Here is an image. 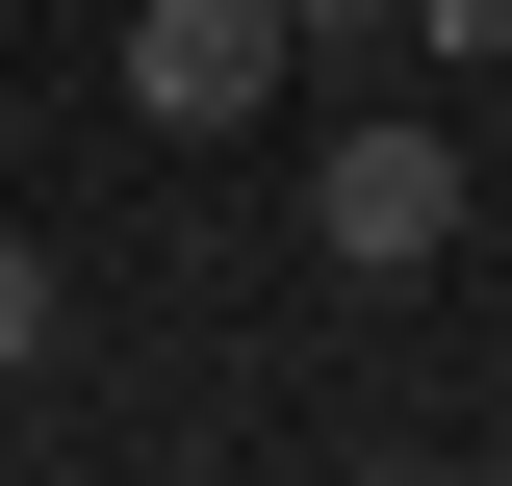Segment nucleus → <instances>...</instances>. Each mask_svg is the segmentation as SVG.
<instances>
[{
	"instance_id": "7ed1b4c3",
	"label": "nucleus",
	"mask_w": 512,
	"mask_h": 486,
	"mask_svg": "<svg viewBox=\"0 0 512 486\" xmlns=\"http://www.w3.org/2000/svg\"><path fill=\"white\" fill-rule=\"evenodd\" d=\"M52 359V231H0V384Z\"/></svg>"
},
{
	"instance_id": "20e7f679",
	"label": "nucleus",
	"mask_w": 512,
	"mask_h": 486,
	"mask_svg": "<svg viewBox=\"0 0 512 486\" xmlns=\"http://www.w3.org/2000/svg\"><path fill=\"white\" fill-rule=\"evenodd\" d=\"M410 52H461V77H487V52H512V0H410Z\"/></svg>"
},
{
	"instance_id": "f03ea898",
	"label": "nucleus",
	"mask_w": 512,
	"mask_h": 486,
	"mask_svg": "<svg viewBox=\"0 0 512 486\" xmlns=\"http://www.w3.org/2000/svg\"><path fill=\"white\" fill-rule=\"evenodd\" d=\"M436 231H461V154H436V128H333V154H308V256H333V282H410Z\"/></svg>"
},
{
	"instance_id": "39448f33",
	"label": "nucleus",
	"mask_w": 512,
	"mask_h": 486,
	"mask_svg": "<svg viewBox=\"0 0 512 486\" xmlns=\"http://www.w3.org/2000/svg\"><path fill=\"white\" fill-rule=\"evenodd\" d=\"M308 26H410V0H308Z\"/></svg>"
},
{
	"instance_id": "f257e3e1",
	"label": "nucleus",
	"mask_w": 512,
	"mask_h": 486,
	"mask_svg": "<svg viewBox=\"0 0 512 486\" xmlns=\"http://www.w3.org/2000/svg\"><path fill=\"white\" fill-rule=\"evenodd\" d=\"M308 77V0H128V103L154 128H256Z\"/></svg>"
}]
</instances>
